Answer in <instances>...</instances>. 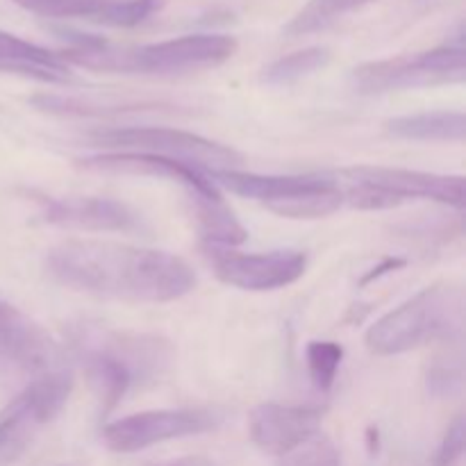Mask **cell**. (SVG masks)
Returning <instances> with one entry per match:
<instances>
[{
  "label": "cell",
  "mask_w": 466,
  "mask_h": 466,
  "mask_svg": "<svg viewBox=\"0 0 466 466\" xmlns=\"http://www.w3.org/2000/svg\"><path fill=\"white\" fill-rule=\"evenodd\" d=\"M167 0H112L98 23L114 27H135L159 12Z\"/></svg>",
  "instance_id": "24"
},
{
  "label": "cell",
  "mask_w": 466,
  "mask_h": 466,
  "mask_svg": "<svg viewBox=\"0 0 466 466\" xmlns=\"http://www.w3.org/2000/svg\"><path fill=\"white\" fill-rule=\"evenodd\" d=\"M59 344L44 326L16 305L0 300V367L23 373H48L59 362Z\"/></svg>",
  "instance_id": "12"
},
{
  "label": "cell",
  "mask_w": 466,
  "mask_h": 466,
  "mask_svg": "<svg viewBox=\"0 0 466 466\" xmlns=\"http://www.w3.org/2000/svg\"><path fill=\"white\" fill-rule=\"evenodd\" d=\"M82 168H91V171H105V173H132V176H155V177H168L194 194V198L214 200L221 198L217 185L200 171L198 167L191 164L177 162V159L159 157V155L148 153H105L94 155V157L80 159Z\"/></svg>",
  "instance_id": "15"
},
{
  "label": "cell",
  "mask_w": 466,
  "mask_h": 466,
  "mask_svg": "<svg viewBox=\"0 0 466 466\" xmlns=\"http://www.w3.org/2000/svg\"><path fill=\"white\" fill-rule=\"evenodd\" d=\"M428 391L432 396H451L462 387V371L455 367H435L428 373Z\"/></svg>",
  "instance_id": "26"
},
{
  "label": "cell",
  "mask_w": 466,
  "mask_h": 466,
  "mask_svg": "<svg viewBox=\"0 0 466 466\" xmlns=\"http://www.w3.org/2000/svg\"><path fill=\"white\" fill-rule=\"evenodd\" d=\"M41 221L89 232H141L144 221L130 205L112 198L41 200Z\"/></svg>",
  "instance_id": "13"
},
{
  "label": "cell",
  "mask_w": 466,
  "mask_h": 466,
  "mask_svg": "<svg viewBox=\"0 0 466 466\" xmlns=\"http://www.w3.org/2000/svg\"><path fill=\"white\" fill-rule=\"evenodd\" d=\"M328 62H330V50L328 48L314 46V48L296 50V53L285 55V57L268 64L262 71V82H267L271 86L294 85V82L314 76L317 71L326 68Z\"/></svg>",
  "instance_id": "20"
},
{
  "label": "cell",
  "mask_w": 466,
  "mask_h": 466,
  "mask_svg": "<svg viewBox=\"0 0 466 466\" xmlns=\"http://www.w3.org/2000/svg\"><path fill=\"white\" fill-rule=\"evenodd\" d=\"M91 141L121 153L159 155L212 171L235 168L241 162V155L230 146L176 127H116V130L96 132Z\"/></svg>",
  "instance_id": "8"
},
{
  "label": "cell",
  "mask_w": 466,
  "mask_h": 466,
  "mask_svg": "<svg viewBox=\"0 0 466 466\" xmlns=\"http://www.w3.org/2000/svg\"><path fill=\"white\" fill-rule=\"evenodd\" d=\"M308 371L319 391H328L337 380V371L344 360V349L337 341H309L305 350Z\"/></svg>",
  "instance_id": "22"
},
{
  "label": "cell",
  "mask_w": 466,
  "mask_h": 466,
  "mask_svg": "<svg viewBox=\"0 0 466 466\" xmlns=\"http://www.w3.org/2000/svg\"><path fill=\"white\" fill-rule=\"evenodd\" d=\"M319 426H321L319 408L264 403L250 414V440L259 451L280 458L317 435Z\"/></svg>",
  "instance_id": "14"
},
{
  "label": "cell",
  "mask_w": 466,
  "mask_h": 466,
  "mask_svg": "<svg viewBox=\"0 0 466 466\" xmlns=\"http://www.w3.org/2000/svg\"><path fill=\"white\" fill-rule=\"evenodd\" d=\"M71 391V373H41L0 412V466L14 464L30 449L41 428L66 408Z\"/></svg>",
  "instance_id": "7"
},
{
  "label": "cell",
  "mask_w": 466,
  "mask_h": 466,
  "mask_svg": "<svg viewBox=\"0 0 466 466\" xmlns=\"http://www.w3.org/2000/svg\"><path fill=\"white\" fill-rule=\"evenodd\" d=\"M376 0H308L305 7L285 25L287 36H305L321 32L344 18L346 14L358 12Z\"/></svg>",
  "instance_id": "19"
},
{
  "label": "cell",
  "mask_w": 466,
  "mask_h": 466,
  "mask_svg": "<svg viewBox=\"0 0 466 466\" xmlns=\"http://www.w3.org/2000/svg\"><path fill=\"white\" fill-rule=\"evenodd\" d=\"M466 446V421L462 414L451 421V426L446 428L444 440H441L440 449H437L435 460H432V466H455L458 460L464 455Z\"/></svg>",
  "instance_id": "25"
},
{
  "label": "cell",
  "mask_w": 466,
  "mask_h": 466,
  "mask_svg": "<svg viewBox=\"0 0 466 466\" xmlns=\"http://www.w3.org/2000/svg\"><path fill=\"white\" fill-rule=\"evenodd\" d=\"M400 267H405V259H400V258H387V259H382V262L378 264V267H373L371 271H369L367 276H364L362 280H360V285H369V282L378 280V278L387 276V273L396 271V268H400Z\"/></svg>",
  "instance_id": "27"
},
{
  "label": "cell",
  "mask_w": 466,
  "mask_h": 466,
  "mask_svg": "<svg viewBox=\"0 0 466 466\" xmlns=\"http://www.w3.org/2000/svg\"><path fill=\"white\" fill-rule=\"evenodd\" d=\"M339 462L341 458L335 441L317 432L309 440H305L303 444L291 449L289 453L280 455V462L276 466H339Z\"/></svg>",
  "instance_id": "23"
},
{
  "label": "cell",
  "mask_w": 466,
  "mask_h": 466,
  "mask_svg": "<svg viewBox=\"0 0 466 466\" xmlns=\"http://www.w3.org/2000/svg\"><path fill=\"white\" fill-rule=\"evenodd\" d=\"M369 449H371V453L378 451V431H369Z\"/></svg>",
  "instance_id": "29"
},
{
  "label": "cell",
  "mask_w": 466,
  "mask_h": 466,
  "mask_svg": "<svg viewBox=\"0 0 466 466\" xmlns=\"http://www.w3.org/2000/svg\"><path fill=\"white\" fill-rule=\"evenodd\" d=\"M217 187L244 198L258 200L282 218L309 221L335 214L344 205L339 182L326 176H259V173L223 168L209 173Z\"/></svg>",
  "instance_id": "4"
},
{
  "label": "cell",
  "mask_w": 466,
  "mask_h": 466,
  "mask_svg": "<svg viewBox=\"0 0 466 466\" xmlns=\"http://www.w3.org/2000/svg\"><path fill=\"white\" fill-rule=\"evenodd\" d=\"M71 50H64L66 64L126 76H185L221 66L237 53V39L228 35H187L146 46H112L89 35H68Z\"/></svg>",
  "instance_id": "2"
},
{
  "label": "cell",
  "mask_w": 466,
  "mask_h": 466,
  "mask_svg": "<svg viewBox=\"0 0 466 466\" xmlns=\"http://www.w3.org/2000/svg\"><path fill=\"white\" fill-rule=\"evenodd\" d=\"M0 73H14V76L32 77L39 82H53V85L73 80L71 68L62 59V55L5 30H0Z\"/></svg>",
  "instance_id": "16"
},
{
  "label": "cell",
  "mask_w": 466,
  "mask_h": 466,
  "mask_svg": "<svg viewBox=\"0 0 466 466\" xmlns=\"http://www.w3.org/2000/svg\"><path fill=\"white\" fill-rule=\"evenodd\" d=\"M18 7L46 18H91L98 21L112 0H14Z\"/></svg>",
  "instance_id": "21"
},
{
  "label": "cell",
  "mask_w": 466,
  "mask_h": 466,
  "mask_svg": "<svg viewBox=\"0 0 466 466\" xmlns=\"http://www.w3.org/2000/svg\"><path fill=\"white\" fill-rule=\"evenodd\" d=\"M214 273L226 285L244 291H276L305 276L308 255L300 250H268V253H232L209 246Z\"/></svg>",
  "instance_id": "10"
},
{
  "label": "cell",
  "mask_w": 466,
  "mask_h": 466,
  "mask_svg": "<svg viewBox=\"0 0 466 466\" xmlns=\"http://www.w3.org/2000/svg\"><path fill=\"white\" fill-rule=\"evenodd\" d=\"M387 132L396 139L408 141H455L466 137L464 112H423L396 116L387 121Z\"/></svg>",
  "instance_id": "17"
},
{
  "label": "cell",
  "mask_w": 466,
  "mask_h": 466,
  "mask_svg": "<svg viewBox=\"0 0 466 466\" xmlns=\"http://www.w3.org/2000/svg\"><path fill=\"white\" fill-rule=\"evenodd\" d=\"M44 267L66 289L127 303H171L196 287L194 268L177 255L116 241H64Z\"/></svg>",
  "instance_id": "1"
},
{
  "label": "cell",
  "mask_w": 466,
  "mask_h": 466,
  "mask_svg": "<svg viewBox=\"0 0 466 466\" xmlns=\"http://www.w3.org/2000/svg\"><path fill=\"white\" fill-rule=\"evenodd\" d=\"M164 346L146 337H109L103 346L86 349L82 367L103 403V412L116 408L141 376H155L162 367Z\"/></svg>",
  "instance_id": "6"
},
{
  "label": "cell",
  "mask_w": 466,
  "mask_h": 466,
  "mask_svg": "<svg viewBox=\"0 0 466 466\" xmlns=\"http://www.w3.org/2000/svg\"><path fill=\"white\" fill-rule=\"evenodd\" d=\"M168 466H214L208 458H200V455H194V458H182L177 462H171Z\"/></svg>",
  "instance_id": "28"
},
{
  "label": "cell",
  "mask_w": 466,
  "mask_h": 466,
  "mask_svg": "<svg viewBox=\"0 0 466 466\" xmlns=\"http://www.w3.org/2000/svg\"><path fill=\"white\" fill-rule=\"evenodd\" d=\"M466 77V50L462 41L414 55L364 62L350 73V85L362 96L391 94L419 86L458 85Z\"/></svg>",
  "instance_id": "5"
},
{
  "label": "cell",
  "mask_w": 466,
  "mask_h": 466,
  "mask_svg": "<svg viewBox=\"0 0 466 466\" xmlns=\"http://www.w3.org/2000/svg\"><path fill=\"white\" fill-rule=\"evenodd\" d=\"M194 212L198 218L200 232L209 246H241L248 239L246 228L226 208L223 198H194Z\"/></svg>",
  "instance_id": "18"
},
{
  "label": "cell",
  "mask_w": 466,
  "mask_h": 466,
  "mask_svg": "<svg viewBox=\"0 0 466 466\" xmlns=\"http://www.w3.org/2000/svg\"><path fill=\"white\" fill-rule=\"evenodd\" d=\"M332 180L364 182L394 196L400 203L435 200L458 209H464L466 205V180L462 176H440V173L390 167H350L332 173Z\"/></svg>",
  "instance_id": "11"
},
{
  "label": "cell",
  "mask_w": 466,
  "mask_h": 466,
  "mask_svg": "<svg viewBox=\"0 0 466 466\" xmlns=\"http://www.w3.org/2000/svg\"><path fill=\"white\" fill-rule=\"evenodd\" d=\"M217 426L218 417L212 410H150L107 423L103 441L114 453H137L164 441L203 435Z\"/></svg>",
  "instance_id": "9"
},
{
  "label": "cell",
  "mask_w": 466,
  "mask_h": 466,
  "mask_svg": "<svg viewBox=\"0 0 466 466\" xmlns=\"http://www.w3.org/2000/svg\"><path fill=\"white\" fill-rule=\"evenodd\" d=\"M464 296L451 285H432L378 319L364 335L373 355H400L451 337L462 328Z\"/></svg>",
  "instance_id": "3"
}]
</instances>
